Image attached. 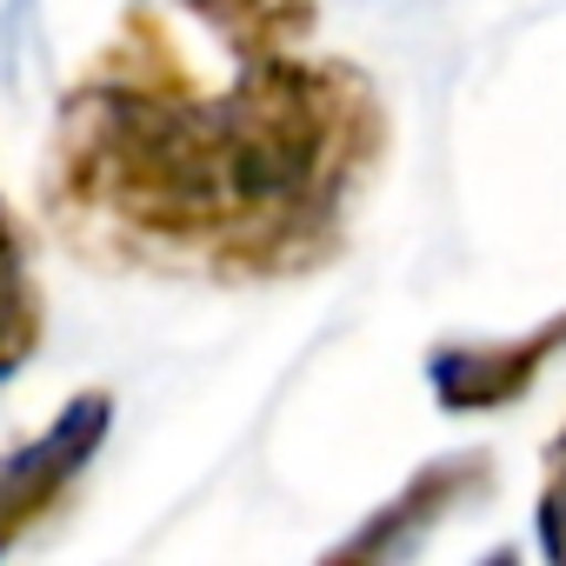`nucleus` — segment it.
Wrapping results in <instances>:
<instances>
[{"label":"nucleus","instance_id":"1","mask_svg":"<svg viewBox=\"0 0 566 566\" xmlns=\"http://www.w3.org/2000/svg\"><path fill=\"white\" fill-rule=\"evenodd\" d=\"M387 147L394 114L360 61L287 48L207 87L134 0L54 101L41 213L107 273L273 287L347 253Z\"/></svg>","mask_w":566,"mask_h":566},{"label":"nucleus","instance_id":"2","mask_svg":"<svg viewBox=\"0 0 566 566\" xmlns=\"http://www.w3.org/2000/svg\"><path fill=\"white\" fill-rule=\"evenodd\" d=\"M107 433H114V394L107 387H81L41 433H28L21 447L0 453V559L21 553L67 506V493L101 460Z\"/></svg>","mask_w":566,"mask_h":566},{"label":"nucleus","instance_id":"3","mask_svg":"<svg viewBox=\"0 0 566 566\" xmlns=\"http://www.w3.org/2000/svg\"><path fill=\"white\" fill-rule=\"evenodd\" d=\"M500 480V460L486 447H453L440 460H420L367 520H354L314 566H407L453 513L486 500Z\"/></svg>","mask_w":566,"mask_h":566},{"label":"nucleus","instance_id":"4","mask_svg":"<svg viewBox=\"0 0 566 566\" xmlns=\"http://www.w3.org/2000/svg\"><path fill=\"white\" fill-rule=\"evenodd\" d=\"M553 360H566V314L520 327L506 340H440L427 354V387L447 413L473 420V413H500L526 400Z\"/></svg>","mask_w":566,"mask_h":566},{"label":"nucleus","instance_id":"5","mask_svg":"<svg viewBox=\"0 0 566 566\" xmlns=\"http://www.w3.org/2000/svg\"><path fill=\"white\" fill-rule=\"evenodd\" d=\"M41 340H48V287H41L34 240H28L21 213L0 193V387L34 367Z\"/></svg>","mask_w":566,"mask_h":566},{"label":"nucleus","instance_id":"6","mask_svg":"<svg viewBox=\"0 0 566 566\" xmlns=\"http://www.w3.org/2000/svg\"><path fill=\"white\" fill-rule=\"evenodd\" d=\"M174 8L193 14L213 41H227L233 61L307 48L321 28V0H174Z\"/></svg>","mask_w":566,"mask_h":566},{"label":"nucleus","instance_id":"7","mask_svg":"<svg viewBox=\"0 0 566 566\" xmlns=\"http://www.w3.org/2000/svg\"><path fill=\"white\" fill-rule=\"evenodd\" d=\"M539 566H566V420L539 447V500H533Z\"/></svg>","mask_w":566,"mask_h":566},{"label":"nucleus","instance_id":"8","mask_svg":"<svg viewBox=\"0 0 566 566\" xmlns=\"http://www.w3.org/2000/svg\"><path fill=\"white\" fill-rule=\"evenodd\" d=\"M493 566H520V559H513V553H500V559H493Z\"/></svg>","mask_w":566,"mask_h":566}]
</instances>
